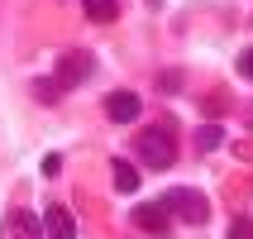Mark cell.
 I'll use <instances>...</instances> for the list:
<instances>
[{
	"label": "cell",
	"mask_w": 253,
	"mask_h": 239,
	"mask_svg": "<svg viewBox=\"0 0 253 239\" xmlns=\"http://www.w3.org/2000/svg\"><path fill=\"white\" fill-rule=\"evenodd\" d=\"M134 153L143 158V168L168 172V168H172V158H177V139H172V129H168V125H153V129H143L139 139H134Z\"/></svg>",
	"instance_id": "1"
},
{
	"label": "cell",
	"mask_w": 253,
	"mask_h": 239,
	"mask_svg": "<svg viewBox=\"0 0 253 239\" xmlns=\"http://www.w3.org/2000/svg\"><path fill=\"white\" fill-rule=\"evenodd\" d=\"M163 206H168V215H182L186 225H206V220H211V201L201 196V191H191V187L168 191V196H163Z\"/></svg>",
	"instance_id": "2"
},
{
	"label": "cell",
	"mask_w": 253,
	"mask_h": 239,
	"mask_svg": "<svg viewBox=\"0 0 253 239\" xmlns=\"http://www.w3.org/2000/svg\"><path fill=\"white\" fill-rule=\"evenodd\" d=\"M86 77H96V57L86 53V48L62 53V62H57V82H62V86H82Z\"/></svg>",
	"instance_id": "3"
},
{
	"label": "cell",
	"mask_w": 253,
	"mask_h": 239,
	"mask_svg": "<svg viewBox=\"0 0 253 239\" xmlns=\"http://www.w3.org/2000/svg\"><path fill=\"white\" fill-rule=\"evenodd\" d=\"M105 115H110L115 125H134L143 115V105H139L134 91H110V96H105Z\"/></svg>",
	"instance_id": "4"
},
{
	"label": "cell",
	"mask_w": 253,
	"mask_h": 239,
	"mask_svg": "<svg viewBox=\"0 0 253 239\" xmlns=\"http://www.w3.org/2000/svg\"><path fill=\"white\" fill-rule=\"evenodd\" d=\"M43 235H48V239H77V215H72L67 206H48V215H43Z\"/></svg>",
	"instance_id": "5"
},
{
	"label": "cell",
	"mask_w": 253,
	"mask_h": 239,
	"mask_svg": "<svg viewBox=\"0 0 253 239\" xmlns=\"http://www.w3.org/2000/svg\"><path fill=\"white\" fill-rule=\"evenodd\" d=\"M134 225L163 239V235H168V206H163V201H148V206H139V211H134Z\"/></svg>",
	"instance_id": "6"
},
{
	"label": "cell",
	"mask_w": 253,
	"mask_h": 239,
	"mask_svg": "<svg viewBox=\"0 0 253 239\" xmlns=\"http://www.w3.org/2000/svg\"><path fill=\"white\" fill-rule=\"evenodd\" d=\"M10 230H14V239H43V220L34 211H14L10 215Z\"/></svg>",
	"instance_id": "7"
},
{
	"label": "cell",
	"mask_w": 253,
	"mask_h": 239,
	"mask_svg": "<svg viewBox=\"0 0 253 239\" xmlns=\"http://www.w3.org/2000/svg\"><path fill=\"white\" fill-rule=\"evenodd\" d=\"M86 5V19L91 24H110L115 14H120V0H82Z\"/></svg>",
	"instance_id": "8"
},
{
	"label": "cell",
	"mask_w": 253,
	"mask_h": 239,
	"mask_svg": "<svg viewBox=\"0 0 253 239\" xmlns=\"http://www.w3.org/2000/svg\"><path fill=\"white\" fill-rule=\"evenodd\" d=\"M110 172H115V187H120V191H139V172L129 168L125 158H115V163H110Z\"/></svg>",
	"instance_id": "9"
},
{
	"label": "cell",
	"mask_w": 253,
	"mask_h": 239,
	"mask_svg": "<svg viewBox=\"0 0 253 239\" xmlns=\"http://www.w3.org/2000/svg\"><path fill=\"white\" fill-rule=\"evenodd\" d=\"M220 143H225V129H220V125H206V129L196 134V148H201V153H215Z\"/></svg>",
	"instance_id": "10"
},
{
	"label": "cell",
	"mask_w": 253,
	"mask_h": 239,
	"mask_svg": "<svg viewBox=\"0 0 253 239\" xmlns=\"http://www.w3.org/2000/svg\"><path fill=\"white\" fill-rule=\"evenodd\" d=\"M34 91H39V100H57L62 82H57V77H39V86H34Z\"/></svg>",
	"instance_id": "11"
},
{
	"label": "cell",
	"mask_w": 253,
	"mask_h": 239,
	"mask_svg": "<svg viewBox=\"0 0 253 239\" xmlns=\"http://www.w3.org/2000/svg\"><path fill=\"white\" fill-rule=\"evenodd\" d=\"M229 239H253V220H234L229 225Z\"/></svg>",
	"instance_id": "12"
},
{
	"label": "cell",
	"mask_w": 253,
	"mask_h": 239,
	"mask_svg": "<svg viewBox=\"0 0 253 239\" xmlns=\"http://www.w3.org/2000/svg\"><path fill=\"white\" fill-rule=\"evenodd\" d=\"M57 172H62V158L48 153V158H43V177H57Z\"/></svg>",
	"instance_id": "13"
},
{
	"label": "cell",
	"mask_w": 253,
	"mask_h": 239,
	"mask_svg": "<svg viewBox=\"0 0 253 239\" xmlns=\"http://www.w3.org/2000/svg\"><path fill=\"white\" fill-rule=\"evenodd\" d=\"M239 72L253 82V48H244V53H239Z\"/></svg>",
	"instance_id": "14"
}]
</instances>
